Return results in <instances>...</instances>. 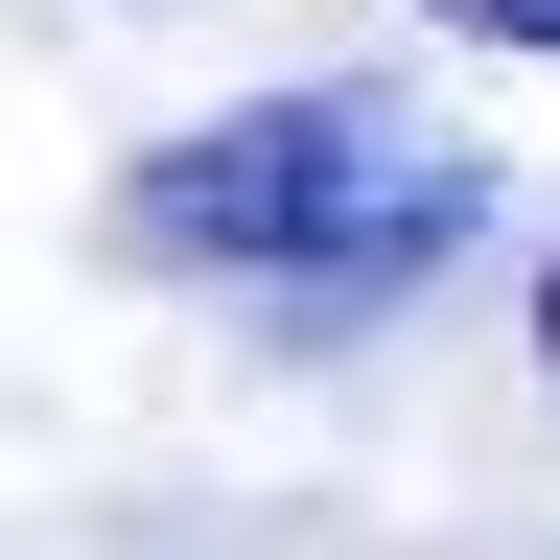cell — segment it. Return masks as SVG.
<instances>
[{
  "label": "cell",
  "mask_w": 560,
  "mask_h": 560,
  "mask_svg": "<svg viewBox=\"0 0 560 560\" xmlns=\"http://www.w3.org/2000/svg\"><path fill=\"white\" fill-rule=\"evenodd\" d=\"M467 210H490V164L444 117H397V94H257V117L164 140L117 234L187 257V280H420V257H467Z\"/></svg>",
  "instance_id": "obj_1"
},
{
  "label": "cell",
  "mask_w": 560,
  "mask_h": 560,
  "mask_svg": "<svg viewBox=\"0 0 560 560\" xmlns=\"http://www.w3.org/2000/svg\"><path fill=\"white\" fill-rule=\"evenodd\" d=\"M444 24H467V47H560V0H444Z\"/></svg>",
  "instance_id": "obj_2"
},
{
  "label": "cell",
  "mask_w": 560,
  "mask_h": 560,
  "mask_svg": "<svg viewBox=\"0 0 560 560\" xmlns=\"http://www.w3.org/2000/svg\"><path fill=\"white\" fill-rule=\"evenodd\" d=\"M537 350H560V280H537Z\"/></svg>",
  "instance_id": "obj_3"
}]
</instances>
